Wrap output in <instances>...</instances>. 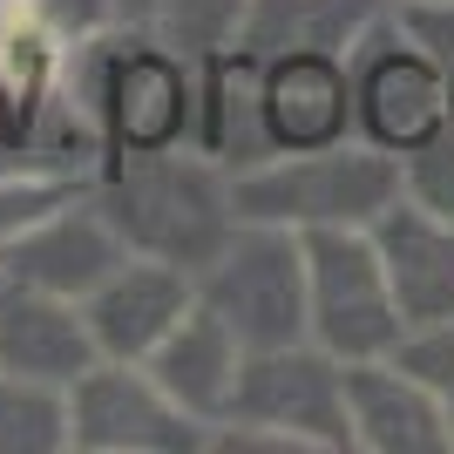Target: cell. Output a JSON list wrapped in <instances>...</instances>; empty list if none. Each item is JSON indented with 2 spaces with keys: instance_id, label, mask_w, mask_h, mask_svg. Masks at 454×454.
Masks as SVG:
<instances>
[{
  "instance_id": "cell-1",
  "label": "cell",
  "mask_w": 454,
  "mask_h": 454,
  "mask_svg": "<svg viewBox=\"0 0 454 454\" xmlns=\"http://www.w3.org/2000/svg\"><path fill=\"white\" fill-rule=\"evenodd\" d=\"M68 95L102 136V170L197 136V55L150 20H115L68 55Z\"/></svg>"
},
{
  "instance_id": "cell-2",
  "label": "cell",
  "mask_w": 454,
  "mask_h": 454,
  "mask_svg": "<svg viewBox=\"0 0 454 454\" xmlns=\"http://www.w3.org/2000/svg\"><path fill=\"white\" fill-rule=\"evenodd\" d=\"M95 204L109 210V224L122 231V245L136 258H163L184 265L190 278L224 251V238L238 231V190L217 156H204L197 143L150 156H122L109 170H95Z\"/></svg>"
},
{
  "instance_id": "cell-3",
  "label": "cell",
  "mask_w": 454,
  "mask_h": 454,
  "mask_svg": "<svg viewBox=\"0 0 454 454\" xmlns=\"http://www.w3.org/2000/svg\"><path fill=\"white\" fill-rule=\"evenodd\" d=\"M238 217L285 231H373V217L400 197V156L373 150L366 136L325 143V150H278L258 170L231 176Z\"/></svg>"
},
{
  "instance_id": "cell-4",
  "label": "cell",
  "mask_w": 454,
  "mask_h": 454,
  "mask_svg": "<svg viewBox=\"0 0 454 454\" xmlns=\"http://www.w3.org/2000/svg\"><path fill=\"white\" fill-rule=\"evenodd\" d=\"M305 340L333 360H387L407 340L373 231H305Z\"/></svg>"
},
{
  "instance_id": "cell-5",
  "label": "cell",
  "mask_w": 454,
  "mask_h": 454,
  "mask_svg": "<svg viewBox=\"0 0 454 454\" xmlns=\"http://www.w3.org/2000/svg\"><path fill=\"white\" fill-rule=\"evenodd\" d=\"M231 427L278 434L292 454H353V414H346V360H333L319 340H292L245 353Z\"/></svg>"
},
{
  "instance_id": "cell-6",
  "label": "cell",
  "mask_w": 454,
  "mask_h": 454,
  "mask_svg": "<svg viewBox=\"0 0 454 454\" xmlns=\"http://www.w3.org/2000/svg\"><path fill=\"white\" fill-rule=\"evenodd\" d=\"M197 299L245 340V353L305 340V245H299V231L238 217L224 251L197 271Z\"/></svg>"
},
{
  "instance_id": "cell-7",
  "label": "cell",
  "mask_w": 454,
  "mask_h": 454,
  "mask_svg": "<svg viewBox=\"0 0 454 454\" xmlns=\"http://www.w3.org/2000/svg\"><path fill=\"white\" fill-rule=\"evenodd\" d=\"M346 75H353V136H366L373 150L414 156L448 129V68L420 55L394 27V14L346 48Z\"/></svg>"
},
{
  "instance_id": "cell-8",
  "label": "cell",
  "mask_w": 454,
  "mask_h": 454,
  "mask_svg": "<svg viewBox=\"0 0 454 454\" xmlns=\"http://www.w3.org/2000/svg\"><path fill=\"white\" fill-rule=\"evenodd\" d=\"M68 420L75 454H210V427L184 414L136 360H95L68 387Z\"/></svg>"
},
{
  "instance_id": "cell-9",
  "label": "cell",
  "mask_w": 454,
  "mask_h": 454,
  "mask_svg": "<svg viewBox=\"0 0 454 454\" xmlns=\"http://www.w3.org/2000/svg\"><path fill=\"white\" fill-rule=\"evenodd\" d=\"M197 305V278L184 265H163V258H122L109 278L82 299V319H89V340L102 360H150L163 333Z\"/></svg>"
},
{
  "instance_id": "cell-10",
  "label": "cell",
  "mask_w": 454,
  "mask_h": 454,
  "mask_svg": "<svg viewBox=\"0 0 454 454\" xmlns=\"http://www.w3.org/2000/svg\"><path fill=\"white\" fill-rule=\"evenodd\" d=\"M346 414H353V454H454L448 407L394 353L346 360Z\"/></svg>"
},
{
  "instance_id": "cell-11",
  "label": "cell",
  "mask_w": 454,
  "mask_h": 454,
  "mask_svg": "<svg viewBox=\"0 0 454 454\" xmlns=\"http://www.w3.org/2000/svg\"><path fill=\"white\" fill-rule=\"evenodd\" d=\"M258 68V115H265L271 150H325L353 136V75L346 55H319V48H292V55H265Z\"/></svg>"
},
{
  "instance_id": "cell-12",
  "label": "cell",
  "mask_w": 454,
  "mask_h": 454,
  "mask_svg": "<svg viewBox=\"0 0 454 454\" xmlns=\"http://www.w3.org/2000/svg\"><path fill=\"white\" fill-rule=\"evenodd\" d=\"M122 258H129V245L89 190L75 204H61L55 217H41L35 231H20L14 245H0V278L41 285V292H61V299H89Z\"/></svg>"
},
{
  "instance_id": "cell-13",
  "label": "cell",
  "mask_w": 454,
  "mask_h": 454,
  "mask_svg": "<svg viewBox=\"0 0 454 454\" xmlns=\"http://www.w3.org/2000/svg\"><path fill=\"white\" fill-rule=\"evenodd\" d=\"M95 360H102V353H95V340H89L82 299H61V292H41V285L0 278V373L75 387Z\"/></svg>"
},
{
  "instance_id": "cell-14",
  "label": "cell",
  "mask_w": 454,
  "mask_h": 454,
  "mask_svg": "<svg viewBox=\"0 0 454 454\" xmlns=\"http://www.w3.org/2000/svg\"><path fill=\"white\" fill-rule=\"evenodd\" d=\"M373 245H380V265H387V285L400 299L407 333L454 319V224H441L434 210H420L400 190L394 204L373 217Z\"/></svg>"
},
{
  "instance_id": "cell-15",
  "label": "cell",
  "mask_w": 454,
  "mask_h": 454,
  "mask_svg": "<svg viewBox=\"0 0 454 454\" xmlns=\"http://www.w3.org/2000/svg\"><path fill=\"white\" fill-rule=\"evenodd\" d=\"M143 366L156 373V387H163L184 414H197L210 434H217L224 414H231V394H238V373H245V340L197 299L184 319L163 333V346H156Z\"/></svg>"
},
{
  "instance_id": "cell-16",
  "label": "cell",
  "mask_w": 454,
  "mask_h": 454,
  "mask_svg": "<svg viewBox=\"0 0 454 454\" xmlns=\"http://www.w3.org/2000/svg\"><path fill=\"white\" fill-rule=\"evenodd\" d=\"M204 156H217L231 176L258 170L271 150L265 115H258V68L238 48H210L197 55V136H190Z\"/></svg>"
},
{
  "instance_id": "cell-17",
  "label": "cell",
  "mask_w": 454,
  "mask_h": 454,
  "mask_svg": "<svg viewBox=\"0 0 454 454\" xmlns=\"http://www.w3.org/2000/svg\"><path fill=\"white\" fill-rule=\"evenodd\" d=\"M373 20H387V0H245V20H238L231 48L251 61L292 55V48L346 55Z\"/></svg>"
},
{
  "instance_id": "cell-18",
  "label": "cell",
  "mask_w": 454,
  "mask_h": 454,
  "mask_svg": "<svg viewBox=\"0 0 454 454\" xmlns=\"http://www.w3.org/2000/svg\"><path fill=\"white\" fill-rule=\"evenodd\" d=\"M0 454H75L68 387L0 373Z\"/></svg>"
},
{
  "instance_id": "cell-19",
  "label": "cell",
  "mask_w": 454,
  "mask_h": 454,
  "mask_svg": "<svg viewBox=\"0 0 454 454\" xmlns=\"http://www.w3.org/2000/svg\"><path fill=\"white\" fill-rule=\"evenodd\" d=\"M95 176H61V170H0V245H14L20 231L55 217L61 204L89 197Z\"/></svg>"
},
{
  "instance_id": "cell-20",
  "label": "cell",
  "mask_w": 454,
  "mask_h": 454,
  "mask_svg": "<svg viewBox=\"0 0 454 454\" xmlns=\"http://www.w3.org/2000/svg\"><path fill=\"white\" fill-rule=\"evenodd\" d=\"M238 20H245V0H156L150 27L170 35L184 55H210V48H231Z\"/></svg>"
},
{
  "instance_id": "cell-21",
  "label": "cell",
  "mask_w": 454,
  "mask_h": 454,
  "mask_svg": "<svg viewBox=\"0 0 454 454\" xmlns=\"http://www.w3.org/2000/svg\"><path fill=\"white\" fill-rule=\"evenodd\" d=\"M400 190L420 210H434L441 224H454V129H441L434 143H420L414 156H400Z\"/></svg>"
},
{
  "instance_id": "cell-22",
  "label": "cell",
  "mask_w": 454,
  "mask_h": 454,
  "mask_svg": "<svg viewBox=\"0 0 454 454\" xmlns=\"http://www.w3.org/2000/svg\"><path fill=\"white\" fill-rule=\"evenodd\" d=\"M400 366H414L427 387H434V400L448 407V420H454V319H434V325H414L407 340H400V353H394Z\"/></svg>"
},
{
  "instance_id": "cell-23",
  "label": "cell",
  "mask_w": 454,
  "mask_h": 454,
  "mask_svg": "<svg viewBox=\"0 0 454 454\" xmlns=\"http://www.w3.org/2000/svg\"><path fill=\"white\" fill-rule=\"evenodd\" d=\"M387 14H394V27L414 41L427 61L454 68V0H407V7H387Z\"/></svg>"
},
{
  "instance_id": "cell-24",
  "label": "cell",
  "mask_w": 454,
  "mask_h": 454,
  "mask_svg": "<svg viewBox=\"0 0 454 454\" xmlns=\"http://www.w3.org/2000/svg\"><path fill=\"white\" fill-rule=\"evenodd\" d=\"M115 14H122V20H150L156 0H115Z\"/></svg>"
},
{
  "instance_id": "cell-25",
  "label": "cell",
  "mask_w": 454,
  "mask_h": 454,
  "mask_svg": "<svg viewBox=\"0 0 454 454\" xmlns=\"http://www.w3.org/2000/svg\"><path fill=\"white\" fill-rule=\"evenodd\" d=\"M448 129H454V68H448Z\"/></svg>"
},
{
  "instance_id": "cell-26",
  "label": "cell",
  "mask_w": 454,
  "mask_h": 454,
  "mask_svg": "<svg viewBox=\"0 0 454 454\" xmlns=\"http://www.w3.org/2000/svg\"><path fill=\"white\" fill-rule=\"evenodd\" d=\"M387 7H407V0H387Z\"/></svg>"
}]
</instances>
